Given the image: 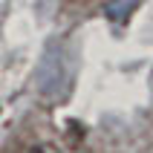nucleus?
I'll return each mask as SVG.
<instances>
[{"instance_id": "f257e3e1", "label": "nucleus", "mask_w": 153, "mask_h": 153, "mask_svg": "<svg viewBox=\"0 0 153 153\" xmlns=\"http://www.w3.org/2000/svg\"><path fill=\"white\" fill-rule=\"evenodd\" d=\"M139 6H142V0H107L104 3V15L113 23H124V20H130V15Z\"/></svg>"}, {"instance_id": "f03ea898", "label": "nucleus", "mask_w": 153, "mask_h": 153, "mask_svg": "<svg viewBox=\"0 0 153 153\" xmlns=\"http://www.w3.org/2000/svg\"><path fill=\"white\" fill-rule=\"evenodd\" d=\"M20 153H61L55 145H46V142H41V145H32V147H26V150Z\"/></svg>"}]
</instances>
